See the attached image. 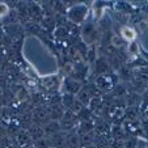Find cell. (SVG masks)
I'll return each instance as SVG.
<instances>
[{
  "instance_id": "6da1fadb",
  "label": "cell",
  "mask_w": 148,
  "mask_h": 148,
  "mask_svg": "<svg viewBox=\"0 0 148 148\" xmlns=\"http://www.w3.org/2000/svg\"><path fill=\"white\" fill-rule=\"evenodd\" d=\"M122 34H123V37H125L127 41H132V39L135 38V32L132 30V29H130V28H123L122 29Z\"/></svg>"
}]
</instances>
